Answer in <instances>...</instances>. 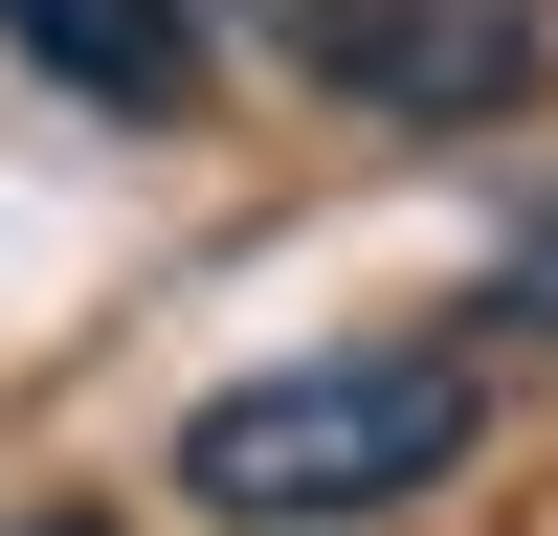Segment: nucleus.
Returning a JSON list of instances; mask_svg holds the SVG:
<instances>
[{"label": "nucleus", "instance_id": "nucleus-1", "mask_svg": "<svg viewBox=\"0 0 558 536\" xmlns=\"http://www.w3.org/2000/svg\"><path fill=\"white\" fill-rule=\"evenodd\" d=\"M492 447V357L470 336H357V357H268V380H223L202 425H179V491L246 536L291 514H402V491H447Z\"/></svg>", "mask_w": 558, "mask_h": 536}, {"label": "nucleus", "instance_id": "nucleus-2", "mask_svg": "<svg viewBox=\"0 0 558 536\" xmlns=\"http://www.w3.org/2000/svg\"><path fill=\"white\" fill-rule=\"evenodd\" d=\"M246 45L291 89H336V112H380V134H492L558 68L536 0H246Z\"/></svg>", "mask_w": 558, "mask_h": 536}, {"label": "nucleus", "instance_id": "nucleus-5", "mask_svg": "<svg viewBox=\"0 0 558 536\" xmlns=\"http://www.w3.org/2000/svg\"><path fill=\"white\" fill-rule=\"evenodd\" d=\"M23 536H112V514H23Z\"/></svg>", "mask_w": 558, "mask_h": 536}, {"label": "nucleus", "instance_id": "nucleus-4", "mask_svg": "<svg viewBox=\"0 0 558 536\" xmlns=\"http://www.w3.org/2000/svg\"><path fill=\"white\" fill-rule=\"evenodd\" d=\"M492 313H514V336H558V179L514 202V246H492Z\"/></svg>", "mask_w": 558, "mask_h": 536}, {"label": "nucleus", "instance_id": "nucleus-3", "mask_svg": "<svg viewBox=\"0 0 558 536\" xmlns=\"http://www.w3.org/2000/svg\"><path fill=\"white\" fill-rule=\"evenodd\" d=\"M0 45H23L45 89H89V112H202V0H0Z\"/></svg>", "mask_w": 558, "mask_h": 536}]
</instances>
